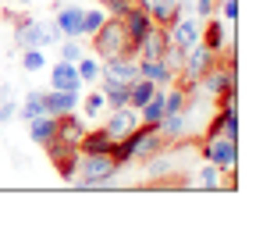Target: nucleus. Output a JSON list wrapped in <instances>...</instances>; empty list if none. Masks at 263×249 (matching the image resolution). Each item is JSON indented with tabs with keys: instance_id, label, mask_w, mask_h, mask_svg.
Listing matches in <instances>:
<instances>
[{
	"instance_id": "obj_1",
	"label": "nucleus",
	"mask_w": 263,
	"mask_h": 249,
	"mask_svg": "<svg viewBox=\"0 0 263 249\" xmlns=\"http://www.w3.org/2000/svg\"><path fill=\"white\" fill-rule=\"evenodd\" d=\"M125 167L118 164L110 153H79L75 157V185L82 189H100V185H110Z\"/></svg>"
},
{
	"instance_id": "obj_2",
	"label": "nucleus",
	"mask_w": 263,
	"mask_h": 249,
	"mask_svg": "<svg viewBox=\"0 0 263 249\" xmlns=\"http://www.w3.org/2000/svg\"><path fill=\"white\" fill-rule=\"evenodd\" d=\"M89 40H92V54L100 61H114V57H128L132 54V40L125 32V25H121V18H110V14L103 18V25Z\"/></svg>"
},
{
	"instance_id": "obj_3",
	"label": "nucleus",
	"mask_w": 263,
	"mask_h": 249,
	"mask_svg": "<svg viewBox=\"0 0 263 249\" xmlns=\"http://www.w3.org/2000/svg\"><path fill=\"white\" fill-rule=\"evenodd\" d=\"M64 40L61 36V29L53 25V22H40V18H22L18 25H14V43L25 50V46H57V43Z\"/></svg>"
},
{
	"instance_id": "obj_4",
	"label": "nucleus",
	"mask_w": 263,
	"mask_h": 249,
	"mask_svg": "<svg viewBox=\"0 0 263 249\" xmlns=\"http://www.w3.org/2000/svg\"><path fill=\"white\" fill-rule=\"evenodd\" d=\"M199 153H203V161L217 164L220 171H235V167H238V139H228V135H217V132H206Z\"/></svg>"
},
{
	"instance_id": "obj_5",
	"label": "nucleus",
	"mask_w": 263,
	"mask_h": 249,
	"mask_svg": "<svg viewBox=\"0 0 263 249\" xmlns=\"http://www.w3.org/2000/svg\"><path fill=\"white\" fill-rule=\"evenodd\" d=\"M125 143H128V150H132V161H149L153 153H160L167 146L164 135H160V124H149V121H139L135 132L125 135Z\"/></svg>"
},
{
	"instance_id": "obj_6",
	"label": "nucleus",
	"mask_w": 263,
	"mask_h": 249,
	"mask_svg": "<svg viewBox=\"0 0 263 249\" xmlns=\"http://www.w3.org/2000/svg\"><path fill=\"white\" fill-rule=\"evenodd\" d=\"M171 50V36H167V25H149L146 36L132 46L135 61H164Z\"/></svg>"
},
{
	"instance_id": "obj_7",
	"label": "nucleus",
	"mask_w": 263,
	"mask_h": 249,
	"mask_svg": "<svg viewBox=\"0 0 263 249\" xmlns=\"http://www.w3.org/2000/svg\"><path fill=\"white\" fill-rule=\"evenodd\" d=\"M167 36H171V46H175V50H181V54H185V50H192L196 43L203 40V18L185 14V11H181L175 22L167 25Z\"/></svg>"
},
{
	"instance_id": "obj_8",
	"label": "nucleus",
	"mask_w": 263,
	"mask_h": 249,
	"mask_svg": "<svg viewBox=\"0 0 263 249\" xmlns=\"http://www.w3.org/2000/svg\"><path fill=\"white\" fill-rule=\"evenodd\" d=\"M135 79H139V61H135V54L103 61V68H100V85H132Z\"/></svg>"
},
{
	"instance_id": "obj_9",
	"label": "nucleus",
	"mask_w": 263,
	"mask_h": 249,
	"mask_svg": "<svg viewBox=\"0 0 263 249\" xmlns=\"http://www.w3.org/2000/svg\"><path fill=\"white\" fill-rule=\"evenodd\" d=\"M86 132H89L86 121H82L75 111H68V114H57V132H53V139H50V143H61V146L79 150V143H82V135H86Z\"/></svg>"
},
{
	"instance_id": "obj_10",
	"label": "nucleus",
	"mask_w": 263,
	"mask_h": 249,
	"mask_svg": "<svg viewBox=\"0 0 263 249\" xmlns=\"http://www.w3.org/2000/svg\"><path fill=\"white\" fill-rule=\"evenodd\" d=\"M135 124H139V111L132 103H125V107H110V114L103 121V132L110 139H125L128 132H135Z\"/></svg>"
},
{
	"instance_id": "obj_11",
	"label": "nucleus",
	"mask_w": 263,
	"mask_h": 249,
	"mask_svg": "<svg viewBox=\"0 0 263 249\" xmlns=\"http://www.w3.org/2000/svg\"><path fill=\"white\" fill-rule=\"evenodd\" d=\"M53 25L64 40H82V4H57Z\"/></svg>"
},
{
	"instance_id": "obj_12",
	"label": "nucleus",
	"mask_w": 263,
	"mask_h": 249,
	"mask_svg": "<svg viewBox=\"0 0 263 249\" xmlns=\"http://www.w3.org/2000/svg\"><path fill=\"white\" fill-rule=\"evenodd\" d=\"M135 4L153 18V25H171L181 14V0H135Z\"/></svg>"
},
{
	"instance_id": "obj_13",
	"label": "nucleus",
	"mask_w": 263,
	"mask_h": 249,
	"mask_svg": "<svg viewBox=\"0 0 263 249\" xmlns=\"http://www.w3.org/2000/svg\"><path fill=\"white\" fill-rule=\"evenodd\" d=\"M50 89H64V93H79L82 79H79V68L68 64V61H57L50 68Z\"/></svg>"
},
{
	"instance_id": "obj_14",
	"label": "nucleus",
	"mask_w": 263,
	"mask_h": 249,
	"mask_svg": "<svg viewBox=\"0 0 263 249\" xmlns=\"http://www.w3.org/2000/svg\"><path fill=\"white\" fill-rule=\"evenodd\" d=\"M199 43H203L210 54H220V50L231 43V25H228L224 18H214V22H206V25H203V40H199Z\"/></svg>"
},
{
	"instance_id": "obj_15",
	"label": "nucleus",
	"mask_w": 263,
	"mask_h": 249,
	"mask_svg": "<svg viewBox=\"0 0 263 249\" xmlns=\"http://www.w3.org/2000/svg\"><path fill=\"white\" fill-rule=\"evenodd\" d=\"M121 25H125V32H128L132 46H135V43H139V40H142V36H146V29L153 25V18H149V14H146V11H142L139 4H132L128 11L121 14Z\"/></svg>"
},
{
	"instance_id": "obj_16",
	"label": "nucleus",
	"mask_w": 263,
	"mask_h": 249,
	"mask_svg": "<svg viewBox=\"0 0 263 249\" xmlns=\"http://www.w3.org/2000/svg\"><path fill=\"white\" fill-rule=\"evenodd\" d=\"M139 75L149 79L153 85H160V89H167V85L178 79V72L167 64V61H139Z\"/></svg>"
},
{
	"instance_id": "obj_17",
	"label": "nucleus",
	"mask_w": 263,
	"mask_h": 249,
	"mask_svg": "<svg viewBox=\"0 0 263 249\" xmlns=\"http://www.w3.org/2000/svg\"><path fill=\"white\" fill-rule=\"evenodd\" d=\"M210 132L217 135H228V139H238V107L235 103H220V111L210 121Z\"/></svg>"
},
{
	"instance_id": "obj_18",
	"label": "nucleus",
	"mask_w": 263,
	"mask_h": 249,
	"mask_svg": "<svg viewBox=\"0 0 263 249\" xmlns=\"http://www.w3.org/2000/svg\"><path fill=\"white\" fill-rule=\"evenodd\" d=\"M43 103H46V114H68L79 107V93H64V89H46L43 93Z\"/></svg>"
},
{
	"instance_id": "obj_19",
	"label": "nucleus",
	"mask_w": 263,
	"mask_h": 249,
	"mask_svg": "<svg viewBox=\"0 0 263 249\" xmlns=\"http://www.w3.org/2000/svg\"><path fill=\"white\" fill-rule=\"evenodd\" d=\"M53 132H57V118H53V114H40V118L29 121V139H32L36 146H46V143L53 139Z\"/></svg>"
},
{
	"instance_id": "obj_20",
	"label": "nucleus",
	"mask_w": 263,
	"mask_h": 249,
	"mask_svg": "<svg viewBox=\"0 0 263 249\" xmlns=\"http://www.w3.org/2000/svg\"><path fill=\"white\" fill-rule=\"evenodd\" d=\"M110 150H114V139H110L103 128L86 132V135H82V143H79V153H110Z\"/></svg>"
},
{
	"instance_id": "obj_21",
	"label": "nucleus",
	"mask_w": 263,
	"mask_h": 249,
	"mask_svg": "<svg viewBox=\"0 0 263 249\" xmlns=\"http://www.w3.org/2000/svg\"><path fill=\"white\" fill-rule=\"evenodd\" d=\"M160 118H164V89L157 85L153 89V96L139 107V121H149V124H160Z\"/></svg>"
},
{
	"instance_id": "obj_22",
	"label": "nucleus",
	"mask_w": 263,
	"mask_h": 249,
	"mask_svg": "<svg viewBox=\"0 0 263 249\" xmlns=\"http://www.w3.org/2000/svg\"><path fill=\"white\" fill-rule=\"evenodd\" d=\"M40 114H46V103H43V89H36V93H29L22 103H18V118L29 124L32 118H40Z\"/></svg>"
},
{
	"instance_id": "obj_23",
	"label": "nucleus",
	"mask_w": 263,
	"mask_h": 249,
	"mask_svg": "<svg viewBox=\"0 0 263 249\" xmlns=\"http://www.w3.org/2000/svg\"><path fill=\"white\" fill-rule=\"evenodd\" d=\"M153 89H157V85L149 82V79H142V75H139V79L128 85V103L135 107V111H139V107H142V103H146V100L153 96Z\"/></svg>"
},
{
	"instance_id": "obj_24",
	"label": "nucleus",
	"mask_w": 263,
	"mask_h": 249,
	"mask_svg": "<svg viewBox=\"0 0 263 249\" xmlns=\"http://www.w3.org/2000/svg\"><path fill=\"white\" fill-rule=\"evenodd\" d=\"M75 68H79L82 85H86V82H100V68H103V61H100V57H86V54H82Z\"/></svg>"
},
{
	"instance_id": "obj_25",
	"label": "nucleus",
	"mask_w": 263,
	"mask_h": 249,
	"mask_svg": "<svg viewBox=\"0 0 263 249\" xmlns=\"http://www.w3.org/2000/svg\"><path fill=\"white\" fill-rule=\"evenodd\" d=\"M22 68H25V72H32V75H36V72H43V68H46L43 46H25V50H22Z\"/></svg>"
},
{
	"instance_id": "obj_26",
	"label": "nucleus",
	"mask_w": 263,
	"mask_h": 249,
	"mask_svg": "<svg viewBox=\"0 0 263 249\" xmlns=\"http://www.w3.org/2000/svg\"><path fill=\"white\" fill-rule=\"evenodd\" d=\"M103 18H107L103 7H82V36H92L103 25Z\"/></svg>"
},
{
	"instance_id": "obj_27",
	"label": "nucleus",
	"mask_w": 263,
	"mask_h": 249,
	"mask_svg": "<svg viewBox=\"0 0 263 249\" xmlns=\"http://www.w3.org/2000/svg\"><path fill=\"white\" fill-rule=\"evenodd\" d=\"M224 174H228V171H220L217 164H210V161H206V164L199 167V185H203V189H220Z\"/></svg>"
},
{
	"instance_id": "obj_28",
	"label": "nucleus",
	"mask_w": 263,
	"mask_h": 249,
	"mask_svg": "<svg viewBox=\"0 0 263 249\" xmlns=\"http://www.w3.org/2000/svg\"><path fill=\"white\" fill-rule=\"evenodd\" d=\"M103 100H107V107H125L128 103V85H103Z\"/></svg>"
},
{
	"instance_id": "obj_29",
	"label": "nucleus",
	"mask_w": 263,
	"mask_h": 249,
	"mask_svg": "<svg viewBox=\"0 0 263 249\" xmlns=\"http://www.w3.org/2000/svg\"><path fill=\"white\" fill-rule=\"evenodd\" d=\"M86 50H82V43L79 40H61V61H68V64H79V57H82Z\"/></svg>"
},
{
	"instance_id": "obj_30",
	"label": "nucleus",
	"mask_w": 263,
	"mask_h": 249,
	"mask_svg": "<svg viewBox=\"0 0 263 249\" xmlns=\"http://www.w3.org/2000/svg\"><path fill=\"white\" fill-rule=\"evenodd\" d=\"M103 107H107L103 89H100V93H89V96H86V114H89V118H100V114H103Z\"/></svg>"
},
{
	"instance_id": "obj_31",
	"label": "nucleus",
	"mask_w": 263,
	"mask_h": 249,
	"mask_svg": "<svg viewBox=\"0 0 263 249\" xmlns=\"http://www.w3.org/2000/svg\"><path fill=\"white\" fill-rule=\"evenodd\" d=\"M217 18H224L228 25H235V18H238V0H220V14Z\"/></svg>"
},
{
	"instance_id": "obj_32",
	"label": "nucleus",
	"mask_w": 263,
	"mask_h": 249,
	"mask_svg": "<svg viewBox=\"0 0 263 249\" xmlns=\"http://www.w3.org/2000/svg\"><path fill=\"white\" fill-rule=\"evenodd\" d=\"M103 4H107V14H110V18H121L135 0H103Z\"/></svg>"
},
{
	"instance_id": "obj_33",
	"label": "nucleus",
	"mask_w": 263,
	"mask_h": 249,
	"mask_svg": "<svg viewBox=\"0 0 263 249\" xmlns=\"http://www.w3.org/2000/svg\"><path fill=\"white\" fill-rule=\"evenodd\" d=\"M192 7H196V18H210L214 7H217V0H192Z\"/></svg>"
},
{
	"instance_id": "obj_34",
	"label": "nucleus",
	"mask_w": 263,
	"mask_h": 249,
	"mask_svg": "<svg viewBox=\"0 0 263 249\" xmlns=\"http://www.w3.org/2000/svg\"><path fill=\"white\" fill-rule=\"evenodd\" d=\"M14 118H18V103H11V100H4V103H0V124L14 121Z\"/></svg>"
},
{
	"instance_id": "obj_35",
	"label": "nucleus",
	"mask_w": 263,
	"mask_h": 249,
	"mask_svg": "<svg viewBox=\"0 0 263 249\" xmlns=\"http://www.w3.org/2000/svg\"><path fill=\"white\" fill-rule=\"evenodd\" d=\"M11 4H32V0H11Z\"/></svg>"
}]
</instances>
